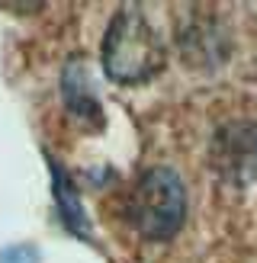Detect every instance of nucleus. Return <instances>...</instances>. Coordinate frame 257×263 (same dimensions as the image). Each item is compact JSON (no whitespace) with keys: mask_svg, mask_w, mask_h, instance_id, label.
Here are the masks:
<instances>
[{"mask_svg":"<svg viewBox=\"0 0 257 263\" xmlns=\"http://www.w3.org/2000/svg\"><path fill=\"white\" fill-rule=\"evenodd\" d=\"M164 68V42L135 10L116 13L103 39V71L119 84H141Z\"/></svg>","mask_w":257,"mask_h":263,"instance_id":"1","label":"nucleus"},{"mask_svg":"<svg viewBox=\"0 0 257 263\" xmlns=\"http://www.w3.org/2000/svg\"><path fill=\"white\" fill-rule=\"evenodd\" d=\"M183 218H187V193L177 174L164 167L148 170L128 196L132 228L151 241H167L180 231Z\"/></svg>","mask_w":257,"mask_h":263,"instance_id":"2","label":"nucleus"},{"mask_svg":"<svg viewBox=\"0 0 257 263\" xmlns=\"http://www.w3.org/2000/svg\"><path fill=\"white\" fill-rule=\"evenodd\" d=\"M0 263H39V257L32 254V247H10V251H4Z\"/></svg>","mask_w":257,"mask_h":263,"instance_id":"3","label":"nucleus"}]
</instances>
